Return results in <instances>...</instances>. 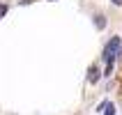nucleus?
Returning <instances> with one entry per match:
<instances>
[{
	"label": "nucleus",
	"mask_w": 122,
	"mask_h": 115,
	"mask_svg": "<svg viewBox=\"0 0 122 115\" xmlns=\"http://www.w3.org/2000/svg\"><path fill=\"white\" fill-rule=\"evenodd\" d=\"M117 55H122V44H120V37H113L104 48V60L108 62V67H113V60Z\"/></svg>",
	"instance_id": "f257e3e1"
},
{
	"label": "nucleus",
	"mask_w": 122,
	"mask_h": 115,
	"mask_svg": "<svg viewBox=\"0 0 122 115\" xmlns=\"http://www.w3.org/2000/svg\"><path fill=\"white\" fill-rule=\"evenodd\" d=\"M99 76H102V74H99V67H95V65H92V67H90V71H88V81H90V83H97V81H99Z\"/></svg>",
	"instance_id": "f03ea898"
},
{
	"label": "nucleus",
	"mask_w": 122,
	"mask_h": 115,
	"mask_svg": "<svg viewBox=\"0 0 122 115\" xmlns=\"http://www.w3.org/2000/svg\"><path fill=\"white\" fill-rule=\"evenodd\" d=\"M104 115H115V106L113 104H104Z\"/></svg>",
	"instance_id": "7ed1b4c3"
},
{
	"label": "nucleus",
	"mask_w": 122,
	"mask_h": 115,
	"mask_svg": "<svg viewBox=\"0 0 122 115\" xmlns=\"http://www.w3.org/2000/svg\"><path fill=\"white\" fill-rule=\"evenodd\" d=\"M95 23H97V28H99V30H102V28L106 25V19H104L102 14H97V16H95Z\"/></svg>",
	"instance_id": "20e7f679"
},
{
	"label": "nucleus",
	"mask_w": 122,
	"mask_h": 115,
	"mask_svg": "<svg viewBox=\"0 0 122 115\" xmlns=\"http://www.w3.org/2000/svg\"><path fill=\"white\" fill-rule=\"evenodd\" d=\"M111 2H113V5H117V7L122 5V0H111Z\"/></svg>",
	"instance_id": "39448f33"
}]
</instances>
